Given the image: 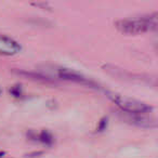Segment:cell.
<instances>
[{"mask_svg":"<svg viewBox=\"0 0 158 158\" xmlns=\"http://www.w3.org/2000/svg\"><path fill=\"white\" fill-rule=\"evenodd\" d=\"M116 28L120 33L127 35H140L147 31H152L157 28L158 18L157 13L147 14V15L127 18L119 20L115 23Z\"/></svg>","mask_w":158,"mask_h":158,"instance_id":"obj_1","label":"cell"},{"mask_svg":"<svg viewBox=\"0 0 158 158\" xmlns=\"http://www.w3.org/2000/svg\"><path fill=\"white\" fill-rule=\"evenodd\" d=\"M105 94L125 114L147 115L153 110V107L149 106L148 104L133 99L131 97H127V95L120 94L117 92H112V91H106Z\"/></svg>","mask_w":158,"mask_h":158,"instance_id":"obj_2","label":"cell"},{"mask_svg":"<svg viewBox=\"0 0 158 158\" xmlns=\"http://www.w3.org/2000/svg\"><path fill=\"white\" fill-rule=\"evenodd\" d=\"M57 76L60 78L64 79V80H67V81H73V82H77V84H81L85 86H89V87H97L93 80L87 78L86 76H84L80 73L76 72L74 69H69V68H64L61 67L57 69Z\"/></svg>","mask_w":158,"mask_h":158,"instance_id":"obj_3","label":"cell"},{"mask_svg":"<svg viewBox=\"0 0 158 158\" xmlns=\"http://www.w3.org/2000/svg\"><path fill=\"white\" fill-rule=\"evenodd\" d=\"M22 47L16 40L7 35L0 34V55L12 56L21 52Z\"/></svg>","mask_w":158,"mask_h":158,"instance_id":"obj_4","label":"cell"},{"mask_svg":"<svg viewBox=\"0 0 158 158\" xmlns=\"http://www.w3.org/2000/svg\"><path fill=\"white\" fill-rule=\"evenodd\" d=\"M123 118L129 123L136 125L142 128H153L156 126V123L153 118L148 117L147 115L141 114H125L123 113Z\"/></svg>","mask_w":158,"mask_h":158,"instance_id":"obj_5","label":"cell"},{"mask_svg":"<svg viewBox=\"0 0 158 158\" xmlns=\"http://www.w3.org/2000/svg\"><path fill=\"white\" fill-rule=\"evenodd\" d=\"M0 94H1V89H0Z\"/></svg>","mask_w":158,"mask_h":158,"instance_id":"obj_6","label":"cell"}]
</instances>
